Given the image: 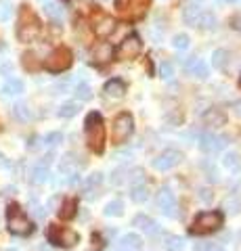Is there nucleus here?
I'll return each mask as SVG.
<instances>
[{"label": "nucleus", "mask_w": 241, "mask_h": 251, "mask_svg": "<svg viewBox=\"0 0 241 251\" xmlns=\"http://www.w3.org/2000/svg\"><path fill=\"white\" fill-rule=\"evenodd\" d=\"M84 132H86V143L90 151L103 153L105 151V124L99 111H90L84 122Z\"/></svg>", "instance_id": "f257e3e1"}, {"label": "nucleus", "mask_w": 241, "mask_h": 251, "mask_svg": "<svg viewBox=\"0 0 241 251\" xmlns=\"http://www.w3.org/2000/svg\"><path fill=\"white\" fill-rule=\"evenodd\" d=\"M6 228H9V232L15 234V237H27V234L34 232V224L29 222L26 211H23L17 203H11V205L6 207Z\"/></svg>", "instance_id": "f03ea898"}, {"label": "nucleus", "mask_w": 241, "mask_h": 251, "mask_svg": "<svg viewBox=\"0 0 241 251\" xmlns=\"http://www.w3.org/2000/svg\"><path fill=\"white\" fill-rule=\"evenodd\" d=\"M224 222V214L218 209H212V211H204V214L195 216L193 220V226H191V232L193 234H208V232H214L218 230Z\"/></svg>", "instance_id": "7ed1b4c3"}, {"label": "nucleus", "mask_w": 241, "mask_h": 251, "mask_svg": "<svg viewBox=\"0 0 241 251\" xmlns=\"http://www.w3.org/2000/svg\"><path fill=\"white\" fill-rule=\"evenodd\" d=\"M72 63H74L72 50L65 49V46H59V49H55L46 57L44 67H46V72H51V74H63L72 67Z\"/></svg>", "instance_id": "20e7f679"}, {"label": "nucleus", "mask_w": 241, "mask_h": 251, "mask_svg": "<svg viewBox=\"0 0 241 251\" xmlns=\"http://www.w3.org/2000/svg\"><path fill=\"white\" fill-rule=\"evenodd\" d=\"M42 31V25H40V19L36 17L34 13L29 11H23L21 19H19V25H17V38L21 42H34Z\"/></svg>", "instance_id": "39448f33"}, {"label": "nucleus", "mask_w": 241, "mask_h": 251, "mask_svg": "<svg viewBox=\"0 0 241 251\" xmlns=\"http://www.w3.org/2000/svg\"><path fill=\"white\" fill-rule=\"evenodd\" d=\"M134 132V120H132L130 113H120L113 120V128H111V138L115 145H122L132 136Z\"/></svg>", "instance_id": "423d86ee"}, {"label": "nucleus", "mask_w": 241, "mask_h": 251, "mask_svg": "<svg viewBox=\"0 0 241 251\" xmlns=\"http://www.w3.org/2000/svg\"><path fill=\"white\" fill-rule=\"evenodd\" d=\"M78 241H80V234L72 228H63V226H57V224H53L49 228V243H53V245H57V247L69 249V247H74Z\"/></svg>", "instance_id": "0eeeda50"}, {"label": "nucleus", "mask_w": 241, "mask_h": 251, "mask_svg": "<svg viewBox=\"0 0 241 251\" xmlns=\"http://www.w3.org/2000/svg\"><path fill=\"white\" fill-rule=\"evenodd\" d=\"M141 50H143L141 38H138L136 34H132V36L124 38V40L120 42V46H118V59H122V61L136 59L138 54H141Z\"/></svg>", "instance_id": "6e6552de"}, {"label": "nucleus", "mask_w": 241, "mask_h": 251, "mask_svg": "<svg viewBox=\"0 0 241 251\" xmlns=\"http://www.w3.org/2000/svg\"><path fill=\"white\" fill-rule=\"evenodd\" d=\"M224 147H227V138L224 136L212 134V132H204V134H199V149L204 153H208V155L220 153Z\"/></svg>", "instance_id": "1a4fd4ad"}, {"label": "nucleus", "mask_w": 241, "mask_h": 251, "mask_svg": "<svg viewBox=\"0 0 241 251\" xmlns=\"http://www.w3.org/2000/svg\"><path fill=\"white\" fill-rule=\"evenodd\" d=\"M181 159H183L181 153L174 151V149H168V151L160 153L158 157H155V159L151 161V166H153V170H158V172H168V170L176 168L178 163H181Z\"/></svg>", "instance_id": "9d476101"}, {"label": "nucleus", "mask_w": 241, "mask_h": 251, "mask_svg": "<svg viewBox=\"0 0 241 251\" xmlns=\"http://www.w3.org/2000/svg\"><path fill=\"white\" fill-rule=\"evenodd\" d=\"M158 207L161 214L166 216H174V209H176V199H174V193L170 186H164L161 191L158 193Z\"/></svg>", "instance_id": "9b49d317"}, {"label": "nucleus", "mask_w": 241, "mask_h": 251, "mask_svg": "<svg viewBox=\"0 0 241 251\" xmlns=\"http://www.w3.org/2000/svg\"><path fill=\"white\" fill-rule=\"evenodd\" d=\"M80 157H76L72 153H67L63 159L59 161V174L61 176H72V174H78V170L82 168V161H78Z\"/></svg>", "instance_id": "f8f14e48"}, {"label": "nucleus", "mask_w": 241, "mask_h": 251, "mask_svg": "<svg viewBox=\"0 0 241 251\" xmlns=\"http://www.w3.org/2000/svg\"><path fill=\"white\" fill-rule=\"evenodd\" d=\"M118 251H143V239L136 232L124 234L118 243Z\"/></svg>", "instance_id": "ddd939ff"}, {"label": "nucleus", "mask_w": 241, "mask_h": 251, "mask_svg": "<svg viewBox=\"0 0 241 251\" xmlns=\"http://www.w3.org/2000/svg\"><path fill=\"white\" fill-rule=\"evenodd\" d=\"M187 74L193 75V77H199V80H206V77L210 75V67H208L206 61L193 57L189 63H187Z\"/></svg>", "instance_id": "4468645a"}, {"label": "nucleus", "mask_w": 241, "mask_h": 251, "mask_svg": "<svg viewBox=\"0 0 241 251\" xmlns=\"http://www.w3.org/2000/svg\"><path fill=\"white\" fill-rule=\"evenodd\" d=\"M132 224H134L138 230H143L145 234H158V232H160V228H158V222H155L153 218L145 216V214H138L134 220H132Z\"/></svg>", "instance_id": "2eb2a0df"}, {"label": "nucleus", "mask_w": 241, "mask_h": 251, "mask_svg": "<svg viewBox=\"0 0 241 251\" xmlns=\"http://www.w3.org/2000/svg\"><path fill=\"white\" fill-rule=\"evenodd\" d=\"M92 29H95V34L99 38H109L115 31V21L111 17H99L95 21V25H92Z\"/></svg>", "instance_id": "dca6fc26"}, {"label": "nucleus", "mask_w": 241, "mask_h": 251, "mask_svg": "<svg viewBox=\"0 0 241 251\" xmlns=\"http://www.w3.org/2000/svg\"><path fill=\"white\" fill-rule=\"evenodd\" d=\"M201 6L199 4H187L185 9H183V21L187 23V25H191V27H195L199 25V19H201Z\"/></svg>", "instance_id": "f3484780"}, {"label": "nucleus", "mask_w": 241, "mask_h": 251, "mask_svg": "<svg viewBox=\"0 0 241 251\" xmlns=\"http://www.w3.org/2000/svg\"><path fill=\"white\" fill-rule=\"evenodd\" d=\"M204 124L210 126V128H220V126L227 124V115L220 109H208L204 113Z\"/></svg>", "instance_id": "a211bd4d"}, {"label": "nucleus", "mask_w": 241, "mask_h": 251, "mask_svg": "<svg viewBox=\"0 0 241 251\" xmlns=\"http://www.w3.org/2000/svg\"><path fill=\"white\" fill-rule=\"evenodd\" d=\"M103 92L107 94V97H111V99H122L124 94H126V84H124L122 80H109V82H105L103 86Z\"/></svg>", "instance_id": "6ab92c4d"}, {"label": "nucleus", "mask_w": 241, "mask_h": 251, "mask_svg": "<svg viewBox=\"0 0 241 251\" xmlns=\"http://www.w3.org/2000/svg\"><path fill=\"white\" fill-rule=\"evenodd\" d=\"M130 199L134 203H145L149 199V186L145 182H138V184H132L130 188Z\"/></svg>", "instance_id": "aec40b11"}, {"label": "nucleus", "mask_w": 241, "mask_h": 251, "mask_svg": "<svg viewBox=\"0 0 241 251\" xmlns=\"http://www.w3.org/2000/svg\"><path fill=\"white\" fill-rule=\"evenodd\" d=\"M49 176H51V172H49V163L46 161H40L32 170V182L34 184H44L46 180H49Z\"/></svg>", "instance_id": "412c9836"}, {"label": "nucleus", "mask_w": 241, "mask_h": 251, "mask_svg": "<svg viewBox=\"0 0 241 251\" xmlns=\"http://www.w3.org/2000/svg\"><path fill=\"white\" fill-rule=\"evenodd\" d=\"M78 214V201L76 199H65L59 207V218L61 220H72Z\"/></svg>", "instance_id": "4be33fe9"}, {"label": "nucleus", "mask_w": 241, "mask_h": 251, "mask_svg": "<svg viewBox=\"0 0 241 251\" xmlns=\"http://www.w3.org/2000/svg\"><path fill=\"white\" fill-rule=\"evenodd\" d=\"M23 92V82L17 80V77H9L4 84H2V94L4 97H17V94Z\"/></svg>", "instance_id": "5701e85b"}, {"label": "nucleus", "mask_w": 241, "mask_h": 251, "mask_svg": "<svg viewBox=\"0 0 241 251\" xmlns=\"http://www.w3.org/2000/svg\"><path fill=\"white\" fill-rule=\"evenodd\" d=\"M222 166L227 168L229 172H241V157H239V153L229 151L227 155H224V159H222Z\"/></svg>", "instance_id": "b1692460"}, {"label": "nucleus", "mask_w": 241, "mask_h": 251, "mask_svg": "<svg viewBox=\"0 0 241 251\" xmlns=\"http://www.w3.org/2000/svg\"><path fill=\"white\" fill-rule=\"evenodd\" d=\"M13 115H15V120H17V122H23V124L29 122V120L34 117L32 109H29L26 103H17V105H15V107H13Z\"/></svg>", "instance_id": "393cba45"}, {"label": "nucleus", "mask_w": 241, "mask_h": 251, "mask_svg": "<svg viewBox=\"0 0 241 251\" xmlns=\"http://www.w3.org/2000/svg\"><path fill=\"white\" fill-rule=\"evenodd\" d=\"M103 214L107 216V218H120L122 214H124V203L120 201V199H115V201H109L105 205V211Z\"/></svg>", "instance_id": "a878e982"}, {"label": "nucleus", "mask_w": 241, "mask_h": 251, "mask_svg": "<svg viewBox=\"0 0 241 251\" xmlns=\"http://www.w3.org/2000/svg\"><path fill=\"white\" fill-rule=\"evenodd\" d=\"M216 25H218V19H216V15L214 13H201V19H199V27L201 29H206V31H210V29H216Z\"/></svg>", "instance_id": "bb28decb"}, {"label": "nucleus", "mask_w": 241, "mask_h": 251, "mask_svg": "<svg viewBox=\"0 0 241 251\" xmlns=\"http://www.w3.org/2000/svg\"><path fill=\"white\" fill-rule=\"evenodd\" d=\"M227 61H229V52L224 49H218V50L212 52V67L214 69H224Z\"/></svg>", "instance_id": "cd10ccee"}, {"label": "nucleus", "mask_w": 241, "mask_h": 251, "mask_svg": "<svg viewBox=\"0 0 241 251\" xmlns=\"http://www.w3.org/2000/svg\"><path fill=\"white\" fill-rule=\"evenodd\" d=\"M113 57V49H111V44H101L95 49V59L101 61V63H105V61H109Z\"/></svg>", "instance_id": "c85d7f7f"}, {"label": "nucleus", "mask_w": 241, "mask_h": 251, "mask_svg": "<svg viewBox=\"0 0 241 251\" xmlns=\"http://www.w3.org/2000/svg\"><path fill=\"white\" fill-rule=\"evenodd\" d=\"M44 13L49 15L53 21H61V19H63V9H61V4L46 2V4H44Z\"/></svg>", "instance_id": "c756f323"}, {"label": "nucleus", "mask_w": 241, "mask_h": 251, "mask_svg": "<svg viewBox=\"0 0 241 251\" xmlns=\"http://www.w3.org/2000/svg\"><path fill=\"white\" fill-rule=\"evenodd\" d=\"M74 94H76L78 100H88L92 97V90H90V86L86 82H78L76 88H74Z\"/></svg>", "instance_id": "7c9ffc66"}, {"label": "nucleus", "mask_w": 241, "mask_h": 251, "mask_svg": "<svg viewBox=\"0 0 241 251\" xmlns=\"http://www.w3.org/2000/svg\"><path fill=\"white\" fill-rule=\"evenodd\" d=\"M78 111H80L78 103H65V105H61V107H59L57 115H59V117H63V120H69V117H74Z\"/></svg>", "instance_id": "2f4dec72"}, {"label": "nucleus", "mask_w": 241, "mask_h": 251, "mask_svg": "<svg viewBox=\"0 0 241 251\" xmlns=\"http://www.w3.org/2000/svg\"><path fill=\"white\" fill-rule=\"evenodd\" d=\"M21 63H23V67L27 69V72H36L38 67H40V61L36 59V54L34 52H26L21 57Z\"/></svg>", "instance_id": "473e14b6"}, {"label": "nucleus", "mask_w": 241, "mask_h": 251, "mask_svg": "<svg viewBox=\"0 0 241 251\" xmlns=\"http://www.w3.org/2000/svg\"><path fill=\"white\" fill-rule=\"evenodd\" d=\"M189 44H191V38L187 34H176L172 38V46L176 50H187V49H189Z\"/></svg>", "instance_id": "72a5a7b5"}, {"label": "nucleus", "mask_w": 241, "mask_h": 251, "mask_svg": "<svg viewBox=\"0 0 241 251\" xmlns=\"http://www.w3.org/2000/svg\"><path fill=\"white\" fill-rule=\"evenodd\" d=\"M101 182H103V174H101V172H95V174H90L88 178H86V197L90 199V191L95 186H99Z\"/></svg>", "instance_id": "f704fd0d"}, {"label": "nucleus", "mask_w": 241, "mask_h": 251, "mask_svg": "<svg viewBox=\"0 0 241 251\" xmlns=\"http://www.w3.org/2000/svg\"><path fill=\"white\" fill-rule=\"evenodd\" d=\"M172 75H174V67H172V63H160V77L161 80H172Z\"/></svg>", "instance_id": "c9c22d12"}, {"label": "nucleus", "mask_w": 241, "mask_h": 251, "mask_svg": "<svg viewBox=\"0 0 241 251\" xmlns=\"http://www.w3.org/2000/svg\"><path fill=\"white\" fill-rule=\"evenodd\" d=\"M11 13H13L11 0H0V21H6L11 17Z\"/></svg>", "instance_id": "e433bc0d"}, {"label": "nucleus", "mask_w": 241, "mask_h": 251, "mask_svg": "<svg viewBox=\"0 0 241 251\" xmlns=\"http://www.w3.org/2000/svg\"><path fill=\"white\" fill-rule=\"evenodd\" d=\"M185 247V241L178 239V237H168V243H166V249L168 251H183Z\"/></svg>", "instance_id": "4c0bfd02"}, {"label": "nucleus", "mask_w": 241, "mask_h": 251, "mask_svg": "<svg viewBox=\"0 0 241 251\" xmlns=\"http://www.w3.org/2000/svg\"><path fill=\"white\" fill-rule=\"evenodd\" d=\"M61 140H63V134H61V132H51V134H46V136H44V145L57 147Z\"/></svg>", "instance_id": "58836bf2"}, {"label": "nucleus", "mask_w": 241, "mask_h": 251, "mask_svg": "<svg viewBox=\"0 0 241 251\" xmlns=\"http://www.w3.org/2000/svg\"><path fill=\"white\" fill-rule=\"evenodd\" d=\"M199 199L204 201V203H210L214 199V193L210 191V188H199Z\"/></svg>", "instance_id": "ea45409f"}, {"label": "nucleus", "mask_w": 241, "mask_h": 251, "mask_svg": "<svg viewBox=\"0 0 241 251\" xmlns=\"http://www.w3.org/2000/svg\"><path fill=\"white\" fill-rule=\"evenodd\" d=\"M224 207H227V209L231 207V214H239V207H241V205H239L235 199H227V205H224Z\"/></svg>", "instance_id": "a19ab883"}, {"label": "nucleus", "mask_w": 241, "mask_h": 251, "mask_svg": "<svg viewBox=\"0 0 241 251\" xmlns=\"http://www.w3.org/2000/svg\"><path fill=\"white\" fill-rule=\"evenodd\" d=\"M231 25H233V27H235V29H241V13H237V15H235V17H233V19H231Z\"/></svg>", "instance_id": "79ce46f5"}, {"label": "nucleus", "mask_w": 241, "mask_h": 251, "mask_svg": "<svg viewBox=\"0 0 241 251\" xmlns=\"http://www.w3.org/2000/svg\"><path fill=\"white\" fill-rule=\"evenodd\" d=\"M210 247H212V243H197L193 251H210Z\"/></svg>", "instance_id": "37998d69"}, {"label": "nucleus", "mask_w": 241, "mask_h": 251, "mask_svg": "<svg viewBox=\"0 0 241 251\" xmlns=\"http://www.w3.org/2000/svg\"><path fill=\"white\" fill-rule=\"evenodd\" d=\"M113 2H115V6H118L120 11H126V6L130 4V0H113Z\"/></svg>", "instance_id": "c03bdc74"}, {"label": "nucleus", "mask_w": 241, "mask_h": 251, "mask_svg": "<svg viewBox=\"0 0 241 251\" xmlns=\"http://www.w3.org/2000/svg\"><path fill=\"white\" fill-rule=\"evenodd\" d=\"M233 111H235V113L241 117V100H237V103H233Z\"/></svg>", "instance_id": "a18cd8bd"}, {"label": "nucleus", "mask_w": 241, "mask_h": 251, "mask_svg": "<svg viewBox=\"0 0 241 251\" xmlns=\"http://www.w3.org/2000/svg\"><path fill=\"white\" fill-rule=\"evenodd\" d=\"M210 251H224L222 247H218V245H212V247H210Z\"/></svg>", "instance_id": "49530a36"}, {"label": "nucleus", "mask_w": 241, "mask_h": 251, "mask_svg": "<svg viewBox=\"0 0 241 251\" xmlns=\"http://www.w3.org/2000/svg\"><path fill=\"white\" fill-rule=\"evenodd\" d=\"M224 2H229V4H235V2H239V0H224Z\"/></svg>", "instance_id": "de8ad7c7"}, {"label": "nucleus", "mask_w": 241, "mask_h": 251, "mask_svg": "<svg viewBox=\"0 0 241 251\" xmlns=\"http://www.w3.org/2000/svg\"><path fill=\"white\" fill-rule=\"evenodd\" d=\"M38 2H42V4H46V2H51V0H38Z\"/></svg>", "instance_id": "09e8293b"}, {"label": "nucleus", "mask_w": 241, "mask_h": 251, "mask_svg": "<svg viewBox=\"0 0 241 251\" xmlns=\"http://www.w3.org/2000/svg\"><path fill=\"white\" fill-rule=\"evenodd\" d=\"M6 251H17V249H6Z\"/></svg>", "instance_id": "8fccbe9b"}, {"label": "nucleus", "mask_w": 241, "mask_h": 251, "mask_svg": "<svg viewBox=\"0 0 241 251\" xmlns=\"http://www.w3.org/2000/svg\"><path fill=\"white\" fill-rule=\"evenodd\" d=\"M239 86H241V75H239Z\"/></svg>", "instance_id": "3c124183"}]
</instances>
